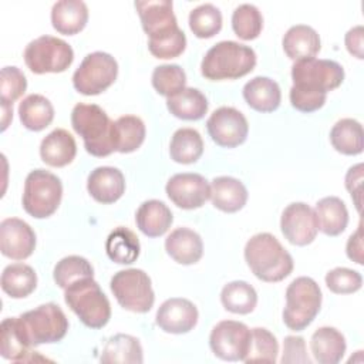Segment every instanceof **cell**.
I'll return each instance as SVG.
<instances>
[{
    "label": "cell",
    "mask_w": 364,
    "mask_h": 364,
    "mask_svg": "<svg viewBox=\"0 0 364 364\" xmlns=\"http://www.w3.org/2000/svg\"><path fill=\"white\" fill-rule=\"evenodd\" d=\"M245 260L252 273L269 283L286 279L293 270V257L270 233L252 236L245 246Z\"/></svg>",
    "instance_id": "obj_1"
},
{
    "label": "cell",
    "mask_w": 364,
    "mask_h": 364,
    "mask_svg": "<svg viewBox=\"0 0 364 364\" xmlns=\"http://www.w3.org/2000/svg\"><path fill=\"white\" fill-rule=\"evenodd\" d=\"M256 65V53L252 47L236 41H219L210 47L202 63V75L212 81L236 80L249 74Z\"/></svg>",
    "instance_id": "obj_2"
},
{
    "label": "cell",
    "mask_w": 364,
    "mask_h": 364,
    "mask_svg": "<svg viewBox=\"0 0 364 364\" xmlns=\"http://www.w3.org/2000/svg\"><path fill=\"white\" fill-rule=\"evenodd\" d=\"M71 125L82 136L88 154L101 158L115 151L114 121L100 105L78 102L71 112Z\"/></svg>",
    "instance_id": "obj_3"
},
{
    "label": "cell",
    "mask_w": 364,
    "mask_h": 364,
    "mask_svg": "<svg viewBox=\"0 0 364 364\" xmlns=\"http://www.w3.org/2000/svg\"><path fill=\"white\" fill-rule=\"evenodd\" d=\"M67 306L90 328H102L111 318V304L94 277L81 279L64 289Z\"/></svg>",
    "instance_id": "obj_4"
},
{
    "label": "cell",
    "mask_w": 364,
    "mask_h": 364,
    "mask_svg": "<svg viewBox=\"0 0 364 364\" xmlns=\"http://www.w3.org/2000/svg\"><path fill=\"white\" fill-rule=\"evenodd\" d=\"M321 296L318 284L311 277H296L286 289L284 324L294 331H301L310 326L320 311Z\"/></svg>",
    "instance_id": "obj_5"
},
{
    "label": "cell",
    "mask_w": 364,
    "mask_h": 364,
    "mask_svg": "<svg viewBox=\"0 0 364 364\" xmlns=\"http://www.w3.org/2000/svg\"><path fill=\"white\" fill-rule=\"evenodd\" d=\"M63 196V183L60 178L46 169L31 171L24 182L23 208L37 219L51 216Z\"/></svg>",
    "instance_id": "obj_6"
},
{
    "label": "cell",
    "mask_w": 364,
    "mask_h": 364,
    "mask_svg": "<svg viewBox=\"0 0 364 364\" xmlns=\"http://www.w3.org/2000/svg\"><path fill=\"white\" fill-rule=\"evenodd\" d=\"M117 301L125 310L146 313L152 309L155 294L149 276L141 269H125L117 272L109 283Z\"/></svg>",
    "instance_id": "obj_7"
},
{
    "label": "cell",
    "mask_w": 364,
    "mask_h": 364,
    "mask_svg": "<svg viewBox=\"0 0 364 364\" xmlns=\"http://www.w3.org/2000/svg\"><path fill=\"white\" fill-rule=\"evenodd\" d=\"M26 336L33 347L61 341L68 330V320L60 306L46 303L20 316Z\"/></svg>",
    "instance_id": "obj_8"
},
{
    "label": "cell",
    "mask_w": 364,
    "mask_h": 364,
    "mask_svg": "<svg viewBox=\"0 0 364 364\" xmlns=\"http://www.w3.org/2000/svg\"><path fill=\"white\" fill-rule=\"evenodd\" d=\"M74 60V51L68 43L53 36H41L30 41L24 50L26 65L34 74L63 73Z\"/></svg>",
    "instance_id": "obj_9"
},
{
    "label": "cell",
    "mask_w": 364,
    "mask_h": 364,
    "mask_svg": "<svg viewBox=\"0 0 364 364\" xmlns=\"http://www.w3.org/2000/svg\"><path fill=\"white\" fill-rule=\"evenodd\" d=\"M118 75L117 60L104 51H94L84 57L73 74L74 88L84 95H97L114 84Z\"/></svg>",
    "instance_id": "obj_10"
},
{
    "label": "cell",
    "mask_w": 364,
    "mask_h": 364,
    "mask_svg": "<svg viewBox=\"0 0 364 364\" xmlns=\"http://www.w3.org/2000/svg\"><path fill=\"white\" fill-rule=\"evenodd\" d=\"M293 85H303L323 92L341 85L344 80L343 67L333 60L303 58L294 61L291 67Z\"/></svg>",
    "instance_id": "obj_11"
},
{
    "label": "cell",
    "mask_w": 364,
    "mask_h": 364,
    "mask_svg": "<svg viewBox=\"0 0 364 364\" xmlns=\"http://www.w3.org/2000/svg\"><path fill=\"white\" fill-rule=\"evenodd\" d=\"M250 344V328L240 321H219L210 331L212 353L225 361H243Z\"/></svg>",
    "instance_id": "obj_12"
},
{
    "label": "cell",
    "mask_w": 364,
    "mask_h": 364,
    "mask_svg": "<svg viewBox=\"0 0 364 364\" xmlns=\"http://www.w3.org/2000/svg\"><path fill=\"white\" fill-rule=\"evenodd\" d=\"M206 128L213 142L223 148H235L243 144L249 134L246 117L233 107L215 109L206 121Z\"/></svg>",
    "instance_id": "obj_13"
},
{
    "label": "cell",
    "mask_w": 364,
    "mask_h": 364,
    "mask_svg": "<svg viewBox=\"0 0 364 364\" xmlns=\"http://www.w3.org/2000/svg\"><path fill=\"white\" fill-rule=\"evenodd\" d=\"M283 236L296 246H306L316 239L318 232L314 209L304 202L287 205L280 218Z\"/></svg>",
    "instance_id": "obj_14"
},
{
    "label": "cell",
    "mask_w": 364,
    "mask_h": 364,
    "mask_svg": "<svg viewBox=\"0 0 364 364\" xmlns=\"http://www.w3.org/2000/svg\"><path fill=\"white\" fill-rule=\"evenodd\" d=\"M168 198L182 209L200 208L210 198V185L205 176L192 172L176 173L165 186Z\"/></svg>",
    "instance_id": "obj_15"
},
{
    "label": "cell",
    "mask_w": 364,
    "mask_h": 364,
    "mask_svg": "<svg viewBox=\"0 0 364 364\" xmlns=\"http://www.w3.org/2000/svg\"><path fill=\"white\" fill-rule=\"evenodd\" d=\"M36 249V233L31 226L18 219L7 218L0 223V250L13 260H24Z\"/></svg>",
    "instance_id": "obj_16"
},
{
    "label": "cell",
    "mask_w": 364,
    "mask_h": 364,
    "mask_svg": "<svg viewBox=\"0 0 364 364\" xmlns=\"http://www.w3.org/2000/svg\"><path fill=\"white\" fill-rule=\"evenodd\" d=\"M198 316V309L191 300L172 297L159 306L155 321L165 333L183 334L196 326Z\"/></svg>",
    "instance_id": "obj_17"
},
{
    "label": "cell",
    "mask_w": 364,
    "mask_h": 364,
    "mask_svg": "<svg viewBox=\"0 0 364 364\" xmlns=\"http://www.w3.org/2000/svg\"><path fill=\"white\" fill-rule=\"evenodd\" d=\"M172 7V1L169 0L135 1V9L139 14L142 28L149 38L162 37L178 28V21Z\"/></svg>",
    "instance_id": "obj_18"
},
{
    "label": "cell",
    "mask_w": 364,
    "mask_h": 364,
    "mask_svg": "<svg viewBox=\"0 0 364 364\" xmlns=\"http://www.w3.org/2000/svg\"><path fill=\"white\" fill-rule=\"evenodd\" d=\"M88 193L100 203H114L125 192V178L118 168L98 166L88 175Z\"/></svg>",
    "instance_id": "obj_19"
},
{
    "label": "cell",
    "mask_w": 364,
    "mask_h": 364,
    "mask_svg": "<svg viewBox=\"0 0 364 364\" xmlns=\"http://www.w3.org/2000/svg\"><path fill=\"white\" fill-rule=\"evenodd\" d=\"M0 354L10 361L33 360L31 344L26 336L20 317H7L0 326Z\"/></svg>",
    "instance_id": "obj_20"
},
{
    "label": "cell",
    "mask_w": 364,
    "mask_h": 364,
    "mask_svg": "<svg viewBox=\"0 0 364 364\" xmlns=\"http://www.w3.org/2000/svg\"><path fill=\"white\" fill-rule=\"evenodd\" d=\"M166 253L179 264H193L203 255L200 236L189 228H176L165 239Z\"/></svg>",
    "instance_id": "obj_21"
},
{
    "label": "cell",
    "mask_w": 364,
    "mask_h": 364,
    "mask_svg": "<svg viewBox=\"0 0 364 364\" xmlns=\"http://www.w3.org/2000/svg\"><path fill=\"white\" fill-rule=\"evenodd\" d=\"M77 154L74 136L64 128H55L40 144V156L50 166L61 168L73 162Z\"/></svg>",
    "instance_id": "obj_22"
},
{
    "label": "cell",
    "mask_w": 364,
    "mask_h": 364,
    "mask_svg": "<svg viewBox=\"0 0 364 364\" xmlns=\"http://www.w3.org/2000/svg\"><path fill=\"white\" fill-rule=\"evenodd\" d=\"M173 220L172 212L162 200L149 199L139 205L135 213L138 229L148 237H159L168 232Z\"/></svg>",
    "instance_id": "obj_23"
},
{
    "label": "cell",
    "mask_w": 364,
    "mask_h": 364,
    "mask_svg": "<svg viewBox=\"0 0 364 364\" xmlns=\"http://www.w3.org/2000/svg\"><path fill=\"white\" fill-rule=\"evenodd\" d=\"M243 98L250 108L259 112H273L282 101L279 84L269 77H255L243 87Z\"/></svg>",
    "instance_id": "obj_24"
},
{
    "label": "cell",
    "mask_w": 364,
    "mask_h": 364,
    "mask_svg": "<svg viewBox=\"0 0 364 364\" xmlns=\"http://www.w3.org/2000/svg\"><path fill=\"white\" fill-rule=\"evenodd\" d=\"M210 200L219 210L233 213L246 205L247 189L236 178L218 176L210 183Z\"/></svg>",
    "instance_id": "obj_25"
},
{
    "label": "cell",
    "mask_w": 364,
    "mask_h": 364,
    "mask_svg": "<svg viewBox=\"0 0 364 364\" xmlns=\"http://www.w3.org/2000/svg\"><path fill=\"white\" fill-rule=\"evenodd\" d=\"M88 21V7L81 0H60L51 9L53 27L65 36L80 33Z\"/></svg>",
    "instance_id": "obj_26"
},
{
    "label": "cell",
    "mask_w": 364,
    "mask_h": 364,
    "mask_svg": "<svg viewBox=\"0 0 364 364\" xmlns=\"http://www.w3.org/2000/svg\"><path fill=\"white\" fill-rule=\"evenodd\" d=\"M313 357L320 364H337L341 361L347 344L344 336L334 327H320L310 338Z\"/></svg>",
    "instance_id": "obj_27"
},
{
    "label": "cell",
    "mask_w": 364,
    "mask_h": 364,
    "mask_svg": "<svg viewBox=\"0 0 364 364\" xmlns=\"http://www.w3.org/2000/svg\"><path fill=\"white\" fill-rule=\"evenodd\" d=\"M282 44L287 57L294 61L313 58L321 47L317 31L306 24L291 26L283 36Z\"/></svg>",
    "instance_id": "obj_28"
},
{
    "label": "cell",
    "mask_w": 364,
    "mask_h": 364,
    "mask_svg": "<svg viewBox=\"0 0 364 364\" xmlns=\"http://www.w3.org/2000/svg\"><path fill=\"white\" fill-rule=\"evenodd\" d=\"M316 219L318 229L327 236H338L348 223L346 203L337 196H326L316 203Z\"/></svg>",
    "instance_id": "obj_29"
},
{
    "label": "cell",
    "mask_w": 364,
    "mask_h": 364,
    "mask_svg": "<svg viewBox=\"0 0 364 364\" xmlns=\"http://www.w3.org/2000/svg\"><path fill=\"white\" fill-rule=\"evenodd\" d=\"M100 361L104 364H141L144 361L141 343L134 336L115 334L107 340Z\"/></svg>",
    "instance_id": "obj_30"
},
{
    "label": "cell",
    "mask_w": 364,
    "mask_h": 364,
    "mask_svg": "<svg viewBox=\"0 0 364 364\" xmlns=\"http://www.w3.org/2000/svg\"><path fill=\"white\" fill-rule=\"evenodd\" d=\"M21 124L30 131H41L54 119V107L48 98L41 94H30L18 105Z\"/></svg>",
    "instance_id": "obj_31"
},
{
    "label": "cell",
    "mask_w": 364,
    "mask_h": 364,
    "mask_svg": "<svg viewBox=\"0 0 364 364\" xmlns=\"http://www.w3.org/2000/svg\"><path fill=\"white\" fill-rule=\"evenodd\" d=\"M169 112L181 119L196 121L203 118L208 111V100L198 88H183L166 100Z\"/></svg>",
    "instance_id": "obj_32"
},
{
    "label": "cell",
    "mask_w": 364,
    "mask_h": 364,
    "mask_svg": "<svg viewBox=\"0 0 364 364\" xmlns=\"http://www.w3.org/2000/svg\"><path fill=\"white\" fill-rule=\"evenodd\" d=\"M138 236L128 228H115L105 240V252L108 257L119 264H131L139 256Z\"/></svg>",
    "instance_id": "obj_33"
},
{
    "label": "cell",
    "mask_w": 364,
    "mask_h": 364,
    "mask_svg": "<svg viewBox=\"0 0 364 364\" xmlns=\"http://www.w3.org/2000/svg\"><path fill=\"white\" fill-rule=\"evenodd\" d=\"M330 142L337 152L344 155H358L364 148L363 127L357 119L343 118L330 131Z\"/></svg>",
    "instance_id": "obj_34"
},
{
    "label": "cell",
    "mask_w": 364,
    "mask_h": 364,
    "mask_svg": "<svg viewBox=\"0 0 364 364\" xmlns=\"http://www.w3.org/2000/svg\"><path fill=\"white\" fill-rule=\"evenodd\" d=\"M37 286L34 269L26 263H13L4 267L1 273V289L13 299L27 297Z\"/></svg>",
    "instance_id": "obj_35"
},
{
    "label": "cell",
    "mask_w": 364,
    "mask_h": 364,
    "mask_svg": "<svg viewBox=\"0 0 364 364\" xmlns=\"http://www.w3.org/2000/svg\"><path fill=\"white\" fill-rule=\"evenodd\" d=\"M145 124L139 117L122 115L114 121V148L121 154L136 151L145 139Z\"/></svg>",
    "instance_id": "obj_36"
},
{
    "label": "cell",
    "mask_w": 364,
    "mask_h": 364,
    "mask_svg": "<svg viewBox=\"0 0 364 364\" xmlns=\"http://www.w3.org/2000/svg\"><path fill=\"white\" fill-rule=\"evenodd\" d=\"M203 154V139L193 128H179L169 144V155L178 164H193Z\"/></svg>",
    "instance_id": "obj_37"
},
{
    "label": "cell",
    "mask_w": 364,
    "mask_h": 364,
    "mask_svg": "<svg viewBox=\"0 0 364 364\" xmlns=\"http://www.w3.org/2000/svg\"><path fill=\"white\" fill-rule=\"evenodd\" d=\"M220 301L230 313L249 314L257 304V293L247 282L235 280L223 286L220 291Z\"/></svg>",
    "instance_id": "obj_38"
},
{
    "label": "cell",
    "mask_w": 364,
    "mask_h": 364,
    "mask_svg": "<svg viewBox=\"0 0 364 364\" xmlns=\"http://www.w3.org/2000/svg\"><path fill=\"white\" fill-rule=\"evenodd\" d=\"M279 343L273 333L263 327L250 330V344L245 363H276Z\"/></svg>",
    "instance_id": "obj_39"
},
{
    "label": "cell",
    "mask_w": 364,
    "mask_h": 364,
    "mask_svg": "<svg viewBox=\"0 0 364 364\" xmlns=\"http://www.w3.org/2000/svg\"><path fill=\"white\" fill-rule=\"evenodd\" d=\"M53 277L55 284H58L61 289H67L70 284L81 279L94 277V269L85 257L71 255L57 262Z\"/></svg>",
    "instance_id": "obj_40"
},
{
    "label": "cell",
    "mask_w": 364,
    "mask_h": 364,
    "mask_svg": "<svg viewBox=\"0 0 364 364\" xmlns=\"http://www.w3.org/2000/svg\"><path fill=\"white\" fill-rule=\"evenodd\" d=\"M189 27L196 37L210 38L222 28V13L210 3L200 4L189 13Z\"/></svg>",
    "instance_id": "obj_41"
},
{
    "label": "cell",
    "mask_w": 364,
    "mask_h": 364,
    "mask_svg": "<svg viewBox=\"0 0 364 364\" xmlns=\"http://www.w3.org/2000/svg\"><path fill=\"white\" fill-rule=\"evenodd\" d=\"M232 28L242 40L256 38L263 28V17L259 9L253 4H240L233 10Z\"/></svg>",
    "instance_id": "obj_42"
},
{
    "label": "cell",
    "mask_w": 364,
    "mask_h": 364,
    "mask_svg": "<svg viewBox=\"0 0 364 364\" xmlns=\"http://www.w3.org/2000/svg\"><path fill=\"white\" fill-rule=\"evenodd\" d=\"M151 81L161 95L169 98L185 88L186 74L178 64H164L155 67Z\"/></svg>",
    "instance_id": "obj_43"
},
{
    "label": "cell",
    "mask_w": 364,
    "mask_h": 364,
    "mask_svg": "<svg viewBox=\"0 0 364 364\" xmlns=\"http://www.w3.org/2000/svg\"><path fill=\"white\" fill-rule=\"evenodd\" d=\"M186 47L185 33L178 27L176 30L158 37L148 40V48L151 54L156 58H175L183 53Z\"/></svg>",
    "instance_id": "obj_44"
},
{
    "label": "cell",
    "mask_w": 364,
    "mask_h": 364,
    "mask_svg": "<svg viewBox=\"0 0 364 364\" xmlns=\"http://www.w3.org/2000/svg\"><path fill=\"white\" fill-rule=\"evenodd\" d=\"M27 88V80L24 73L11 65L3 67L0 73V101L13 104L18 100Z\"/></svg>",
    "instance_id": "obj_45"
},
{
    "label": "cell",
    "mask_w": 364,
    "mask_h": 364,
    "mask_svg": "<svg viewBox=\"0 0 364 364\" xmlns=\"http://www.w3.org/2000/svg\"><path fill=\"white\" fill-rule=\"evenodd\" d=\"M326 284L336 294H350L361 289L363 277L357 270L336 267L326 274Z\"/></svg>",
    "instance_id": "obj_46"
},
{
    "label": "cell",
    "mask_w": 364,
    "mask_h": 364,
    "mask_svg": "<svg viewBox=\"0 0 364 364\" xmlns=\"http://www.w3.org/2000/svg\"><path fill=\"white\" fill-rule=\"evenodd\" d=\"M290 102L293 108L301 112H313L321 108L326 102L327 92L303 87V85H293L290 88Z\"/></svg>",
    "instance_id": "obj_47"
},
{
    "label": "cell",
    "mask_w": 364,
    "mask_h": 364,
    "mask_svg": "<svg viewBox=\"0 0 364 364\" xmlns=\"http://www.w3.org/2000/svg\"><path fill=\"white\" fill-rule=\"evenodd\" d=\"M280 361L283 364H310L304 338L300 336H287L283 343V355Z\"/></svg>",
    "instance_id": "obj_48"
},
{
    "label": "cell",
    "mask_w": 364,
    "mask_h": 364,
    "mask_svg": "<svg viewBox=\"0 0 364 364\" xmlns=\"http://www.w3.org/2000/svg\"><path fill=\"white\" fill-rule=\"evenodd\" d=\"M346 188L350 192L355 206L361 210V192H363V164H357L346 173Z\"/></svg>",
    "instance_id": "obj_49"
},
{
    "label": "cell",
    "mask_w": 364,
    "mask_h": 364,
    "mask_svg": "<svg viewBox=\"0 0 364 364\" xmlns=\"http://www.w3.org/2000/svg\"><path fill=\"white\" fill-rule=\"evenodd\" d=\"M363 36H364V28L363 26H355L353 28H350L346 33L344 41H346V47L348 50L350 54H353L354 57L363 60L364 58V41H363Z\"/></svg>",
    "instance_id": "obj_50"
},
{
    "label": "cell",
    "mask_w": 364,
    "mask_h": 364,
    "mask_svg": "<svg viewBox=\"0 0 364 364\" xmlns=\"http://www.w3.org/2000/svg\"><path fill=\"white\" fill-rule=\"evenodd\" d=\"M346 252H347V256L358 263V264H363V229H361V223L358 225L357 230L348 237L347 240V246H346Z\"/></svg>",
    "instance_id": "obj_51"
},
{
    "label": "cell",
    "mask_w": 364,
    "mask_h": 364,
    "mask_svg": "<svg viewBox=\"0 0 364 364\" xmlns=\"http://www.w3.org/2000/svg\"><path fill=\"white\" fill-rule=\"evenodd\" d=\"M1 131H4L13 118V104L1 101Z\"/></svg>",
    "instance_id": "obj_52"
}]
</instances>
